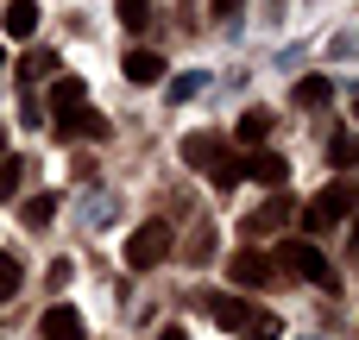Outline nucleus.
Listing matches in <instances>:
<instances>
[{
  "instance_id": "a878e982",
  "label": "nucleus",
  "mask_w": 359,
  "mask_h": 340,
  "mask_svg": "<svg viewBox=\"0 0 359 340\" xmlns=\"http://www.w3.org/2000/svg\"><path fill=\"white\" fill-rule=\"evenodd\" d=\"M353 221H359V208H353ZM353 259H359V227H353Z\"/></svg>"
},
{
  "instance_id": "6ab92c4d",
  "label": "nucleus",
  "mask_w": 359,
  "mask_h": 340,
  "mask_svg": "<svg viewBox=\"0 0 359 340\" xmlns=\"http://www.w3.org/2000/svg\"><path fill=\"white\" fill-rule=\"evenodd\" d=\"M114 13H120L126 32H145L151 25V0H114Z\"/></svg>"
},
{
  "instance_id": "9d476101",
  "label": "nucleus",
  "mask_w": 359,
  "mask_h": 340,
  "mask_svg": "<svg viewBox=\"0 0 359 340\" xmlns=\"http://www.w3.org/2000/svg\"><path fill=\"white\" fill-rule=\"evenodd\" d=\"M284 221H290V196H284V189H271V202H265L259 215H246V233L259 240V233H278Z\"/></svg>"
},
{
  "instance_id": "9b49d317",
  "label": "nucleus",
  "mask_w": 359,
  "mask_h": 340,
  "mask_svg": "<svg viewBox=\"0 0 359 340\" xmlns=\"http://www.w3.org/2000/svg\"><path fill=\"white\" fill-rule=\"evenodd\" d=\"M126 82H139V88H151V82H164V57L158 50H126Z\"/></svg>"
},
{
  "instance_id": "dca6fc26",
  "label": "nucleus",
  "mask_w": 359,
  "mask_h": 340,
  "mask_svg": "<svg viewBox=\"0 0 359 340\" xmlns=\"http://www.w3.org/2000/svg\"><path fill=\"white\" fill-rule=\"evenodd\" d=\"M50 215H57V196H25V208H19V221L38 233V227H50Z\"/></svg>"
},
{
  "instance_id": "a211bd4d",
  "label": "nucleus",
  "mask_w": 359,
  "mask_h": 340,
  "mask_svg": "<svg viewBox=\"0 0 359 340\" xmlns=\"http://www.w3.org/2000/svg\"><path fill=\"white\" fill-rule=\"evenodd\" d=\"M240 334H246V340H284V322H278L271 309H252V322H246Z\"/></svg>"
},
{
  "instance_id": "cd10ccee",
  "label": "nucleus",
  "mask_w": 359,
  "mask_h": 340,
  "mask_svg": "<svg viewBox=\"0 0 359 340\" xmlns=\"http://www.w3.org/2000/svg\"><path fill=\"white\" fill-rule=\"evenodd\" d=\"M353 114H359V88H353Z\"/></svg>"
},
{
  "instance_id": "4468645a",
  "label": "nucleus",
  "mask_w": 359,
  "mask_h": 340,
  "mask_svg": "<svg viewBox=\"0 0 359 340\" xmlns=\"http://www.w3.org/2000/svg\"><path fill=\"white\" fill-rule=\"evenodd\" d=\"M328 101H334V82L328 76H303L297 82V107H328Z\"/></svg>"
},
{
  "instance_id": "b1692460",
  "label": "nucleus",
  "mask_w": 359,
  "mask_h": 340,
  "mask_svg": "<svg viewBox=\"0 0 359 340\" xmlns=\"http://www.w3.org/2000/svg\"><path fill=\"white\" fill-rule=\"evenodd\" d=\"M240 6H246V0H208V13H215V19H240Z\"/></svg>"
},
{
  "instance_id": "39448f33",
  "label": "nucleus",
  "mask_w": 359,
  "mask_h": 340,
  "mask_svg": "<svg viewBox=\"0 0 359 340\" xmlns=\"http://www.w3.org/2000/svg\"><path fill=\"white\" fill-rule=\"evenodd\" d=\"M164 252H170V227H164V221H145V227L126 240V271H151Z\"/></svg>"
},
{
  "instance_id": "7ed1b4c3",
  "label": "nucleus",
  "mask_w": 359,
  "mask_h": 340,
  "mask_svg": "<svg viewBox=\"0 0 359 340\" xmlns=\"http://www.w3.org/2000/svg\"><path fill=\"white\" fill-rule=\"evenodd\" d=\"M271 271H284V278H309V284H322V290H341V271H334L309 240H284L278 259H271Z\"/></svg>"
},
{
  "instance_id": "ddd939ff",
  "label": "nucleus",
  "mask_w": 359,
  "mask_h": 340,
  "mask_svg": "<svg viewBox=\"0 0 359 340\" xmlns=\"http://www.w3.org/2000/svg\"><path fill=\"white\" fill-rule=\"evenodd\" d=\"M271 126H278V120H271V107H246V114H240V126H233V139H240V145H265V132H271Z\"/></svg>"
},
{
  "instance_id": "412c9836",
  "label": "nucleus",
  "mask_w": 359,
  "mask_h": 340,
  "mask_svg": "<svg viewBox=\"0 0 359 340\" xmlns=\"http://www.w3.org/2000/svg\"><path fill=\"white\" fill-rule=\"evenodd\" d=\"M50 69H57V57H50V50H32V57L19 63V76H25V82H38V76H50Z\"/></svg>"
},
{
  "instance_id": "2eb2a0df",
  "label": "nucleus",
  "mask_w": 359,
  "mask_h": 340,
  "mask_svg": "<svg viewBox=\"0 0 359 340\" xmlns=\"http://www.w3.org/2000/svg\"><path fill=\"white\" fill-rule=\"evenodd\" d=\"M25 183H32V158H13V164H0V202H13Z\"/></svg>"
},
{
  "instance_id": "5701e85b",
  "label": "nucleus",
  "mask_w": 359,
  "mask_h": 340,
  "mask_svg": "<svg viewBox=\"0 0 359 340\" xmlns=\"http://www.w3.org/2000/svg\"><path fill=\"white\" fill-rule=\"evenodd\" d=\"M328 158H334V164H353L359 145H353V139H334V145H328Z\"/></svg>"
},
{
  "instance_id": "f3484780",
  "label": "nucleus",
  "mask_w": 359,
  "mask_h": 340,
  "mask_svg": "<svg viewBox=\"0 0 359 340\" xmlns=\"http://www.w3.org/2000/svg\"><path fill=\"white\" fill-rule=\"evenodd\" d=\"M19 290H25V265H19L13 252H0V303H13Z\"/></svg>"
},
{
  "instance_id": "423d86ee",
  "label": "nucleus",
  "mask_w": 359,
  "mask_h": 340,
  "mask_svg": "<svg viewBox=\"0 0 359 340\" xmlns=\"http://www.w3.org/2000/svg\"><path fill=\"white\" fill-rule=\"evenodd\" d=\"M38 334L44 340H88V322H82L69 303H50V309L38 315Z\"/></svg>"
},
{
  "instance_id": "f03ea898",
  "label": "nucleus",
  "mask_w": 359,
  "mask_h": 340,
  "mask_svg": "<svg viewBox=\"0 0 359 340\" xmlns=\"http://www.w3.org/2000/svg\"><path fill=\"white\" fill-rule=\"evenodd\" d=\"M183 164L202 170L215 189H233V183H240V164L227 158V145H221L215 132H189V139H183Z\"/></svg>"
},
{
  "instance_id": "f257e3e1",
  "label": "nucleus",
  "mask_w": 359,
  "mask_h": 340,
  "mask_svg": "<svg viewBox=\"0 0 359 340\" xmlns=\"http://www.w3.org/2000/svg\"><path fill=\"white\" fill-rule=\"evenodd\" d=\"M353 208H359V189L347 183V177H334L328 189L309 196V208H303V233H328V227L353 221Z\"/></svg>"
},
{
  "instance_id": "aec40b11",
  "label": "nucleus",
  "mask_w": 359,
  "mask_h": 340,
  "mask_svg": "<svg viewBox=\"0 0 359 340\" xmlns=\"http://www.w3.org/2000/svg\"><path fill=\"white\" fill-rule=\"evenodd\" d=\"M82 95H88V88H82V76H63V82L50 88V107H76Z\"/></svg>"
},
{
  "instance_id": "0eeeda50",
  "label": "nucleus",
  "mask_w": 359,
  "mask_h": 340,
  "mask_svg": "<svg viewBox=\"0 0 359 340\" xmlns=\"http://www.w3.org/2000/svg\"><path fill=\"white\" fill-rule=\"evenodd\" d=\"M227 278H233L240 290H259V284H271V259H265L259 246H246V252L227 259Z\"/></svg>"
},
{
  "instance_id": "393cba45",
  "label": "nucleus",
  "mask_w": 359,
  "mask_h": 340,
  "mask_svg": "<svg viewBox=\"0 0 359 340\" xmlns=\"http://www.w3.org/2000/svg\"><path fill=\"white\" fill-rule=\"evenodd\" d=\"M158 340H189V334H183V328H164V334H158Z\"/></svg>"
},
{
  "instance_id": "6e6552de",
  "label": "nucleus",
  "mask_w": 359,
  "mask_h": 340,
  "mask_svg": "<svg viewBox=\"0 0 359 340\" xmlns=\"http://www.w3.org/2000/svg\"><path fill=\"white\" fill-rule=\"evenodd\" d=\"M240 177H252L259 189H284V183H290V158L259 151V158H246V164H240Z\"/></svg>"
},
{
  "instance_id": "20e7f679",
  "label": "nucleus",
  "mask_w": 359,
  "mask_h": 340,
  "mask_svg": "<svg viewBox=\"0 0 359 340\" xmlns=\"http://www.w3.org/2000/svg\"><path fill=\"white\" fill-rule=\"evenodd\" d=\"M50 126H57V139H88V145H101V139L114 132L88 101H76V107H50Z\"/></svg>"
},
{
  "instance_id": "4be33fe9",
  "label": "nucleus",
  "mask_w": 359,
  "mask_h": 340,
  "mask_svg": "<svg viewBox=\"0 0 359 340\" xmlns=\"http://www.w3.org/2000/svg\"><path fill=\"white\" fill-rule=\"evenodd\" d=\"M196 88H202V76H177V82H170V101H189Z\"/></svg>"
},
{
  "instance_id": "1a4fd4ad",
  "label": "nucleus",
  "mask_w": 359,
  "mask_h": 340,
  "mask_svg": "<svg viewBox=\"0 0 359 340\" xmlns=\"http://www.w3.org/2000/svg\"><path fill=\"white\" fill-rule=\"evenodd\" d=\"M202 309L215 315V328H233V334L252 322V303H240V297H221V290H208V297H202Z\"/></svg>"
},
{
  "instance_id": "f8f14e48",
  "label": "nucleus",
  "mask_w": 359,
  "mask_h": 340,
  "mask_svg": "<svg viewBox=\"0 0 359 340\" xmlns=\"http://www.w3.org/2000/svg\"><path fill=\"white\" fill-rule=\"evenodd\" d=\"M0 25H6V38H32V32H38V6H32V0H6Z\"/></svg>"
},
{
  "instance_id": "bb28decb",
  "label": "nucleus",
  "mask_w": 359,
  "mask_h": 340,
  "mask_svg": "<svg viewBox=\"0 0 359 340\" xmlns=\"http://www.w3.org/2000/svg\"><path fill=\"white\" fill-rule=\"evenodd\" d=\"M0 164H6V126H0Z\"/></svg>"
}]
</instances>
